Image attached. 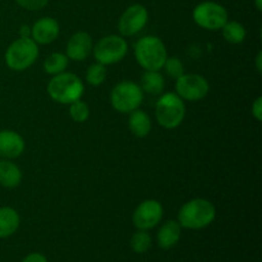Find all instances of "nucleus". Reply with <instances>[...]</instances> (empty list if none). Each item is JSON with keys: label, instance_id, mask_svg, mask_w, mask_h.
Here are the masks:
<instances>
[{"label": "nucleus", "instance_id": "f257e3e1", "mask_svg": "<svg viewBox=\"0 0 262 262\" xmlns=\"http://www.w3.org/2000/svg\"><path fill=\"white\" fill-rule=\"evenodd\" d=\"M216 216L214 204L206 199H193L186 202L178 212V223L182 228L200 230L209 227Z\"/></svg>", "mask_w": 262, "mask_h": 262}, {"label": "nucleus", "instance_id": "f03ea898", "mask_svg": "<svg viewBox=\"0 0 262 262\" xmlns=\"http://www.w3.org/2000/svg\"><path fill=\"white\" fill-rule=\"evenodd\" d=\"M84 86L81 78L71 72H61L55 74L48 83V94L55 102L69 105L81 100Z\"/></svg>", "mask_w": 262, "mask_h": 262}, {"label": "nucleus", "instance_id": "7ed1b4c3", "mask_svg": "<svg viewBox=\"0 0 262 262\" xmlns=\"http://www.w3.org/2000/svg\"><path fill=\"white\" fill-rule=\"evenodd\" d=\"M135 58L145 71H160L168 58V51L161 38L145 36L136 42Z\"/></svg>", "mask_w": 262, "mask_h": 262}, {"label": "nucleus", "instance_id": "20e7f679", "mask_svg": "<svg viewBox=\"0 0 262 262\" xmlns=\"http://www.w3.org/2000/svg\"><path fill=\"white\" fill-rule=\"evenodd\" d=\"M155 117L159 124L165 129L179 127L186 117V105L176 92L161 95L155 106Z\"/></svg>", "mask_w": 262, "mask_h": 262}, {"label": "nucleus", "instance_id": "39448f33", "mask_svg": "<svg viewBox=\"0 0 262 262\" xmlns=\"http://www.w3.org/2000/svg\"><path fill=\"white\" fill-rule=\"evenodd\" d=\"M38 58V45L31 37H19L13 41L5 51V64L15 72L30 68Z\"/></svg>", "mask_w": 262, "mask_h": 262}, {"label": "nucleus", "instance_id": "423d86ee", "mask_svg": "<svg viewBox=\"0 0 262 262\" xmlns=\"http://www.w3.org/2000/svg\"><path fill=\"white\" fill-rule=\"evenodd\" d=\"M110 101L117 112L129 114L138 109L143 101V91L140 84L132 81H123L115 84L110 94Z\"/></svg>", "mask_w": 262, "mask_h": 262}, {"label": "nucleus", "instance_id": "0eeeda50", "mask_svg": "<svg viewBox=\"0 0 262 262\" xmlns=\"http://www.w3.org/2000/svg\"><path fill=\"white\" fill-rule=\"evenodd\" d=\"M92 51L97 63L112 66L124 59L128 53V43L123 36L107 35L97 41L96 45L92 48Z\"/></svg>", "mask_w": 262, "mask_h": 262}, {"label": "nucleus", "instance_id": "6e6552de", "mask_svg": "<svg viewBox=\"0 0 262 262\" xmlns=\"http://www.w3.org/2000/svg\"><path fill=\"white\" fill-rule=\"evenodd\" d=\"M194 23L207 31H219L228 22V12L222 4L215 2H202L192 12Z\"/></svg>", "mask_w": 262, "mask_h": 262}, {"label": "nucleus", "instance_id": "1a4fd4ad", "mask_svg": "<svg viewBox=\"0 0 262 262\" xmlns=\"http://www.w3.org/2000/svg\"><path fill=\"white\" fill-rule=\"evenodd\" d=\"M209 81L201 74L184 73L176 79V94L182 100L192 102L200 101L209 95Z\"/></svg>", "mask_w": 262, "mask_h": 262}, {"label": "nucleus", "instance_id": "9d476101", "mask_svg": "<svg viewBox=\"0 0 262 262\" xmlns=\"http://www.w3.org/2000/svg\"><path fill=\"white\" fill-rule=\"evenodd\" d=\"M147 20L148 12L146 7H143L142 4L130 5L123 12L119 18V22H118L120 35L124 37L137 35L147 25Z\"/></svg>", "mask_w": 262, "mask_h": 262}, {"label": "nucleus", "instance_id": "9b49d317", "mask_svg": "<svg viewBox=\"0 0 262 262\" xmlns=\"http://www.w3.org/2000/svg\"><path fill=\"white\" fill-rule=\"evenodd\" d=\"M163 205L158 200H145L136 207L133 212V224L140 230H148L155 228L163 219Z\"/></svg>", "mask_w": 262, "mask_h": 262}, {"label": "nucleus", "instance_id": "f8f14e48", "mask_svg": "<svg viewBox=\"0 0 262 262\" xmlns=\"http://www.w3.org/2000/svg\"><path fill=\"white\" fill-rule=\"evenodd\" d=\"M60 33L58 20L51 17L40 18L31 27V38L37 45H48L54 42Z\"/></svg>", "mask_w": 262, "mask_h": 262}, {"label": "nucleus", "instance_id": "ddd939ff", "mask_svg": "<svg viewBox=\"0 0 262 262\" xmlns=\"http://www.w3.org/2000/svg\"><path fill=\"white\" fill-rule=\"evenodd\" d=\"M94 43H92V37L84 31L76 32L67 43L66 55L68 59L74 61H83L84 59L89 58L91 54Z\"/></svg>", "mask_w": 262, "mask_h": 262}, {"label": "nucleus", "instance_id": "4468645a", "mask_svg": "<svg viewBox=\"0 0 262 262\" xmlns=\"http://www.w3.org/2000/svg\"><path fill=\"white\" fill-rule=\"evenodd\" d=\"M25 147V140L17 132L10 129L0 130V158L8 160L19 158Z\"/></svg>", "mask_w": 262, "mask_h": 262}, {"label": "nucleus", "instance_id": "2eb2a0df", "mask_svg": "<svg viewBox=\"0 0 262 262\" xmlns=\"http://www.w3.org/2000/svg\"><path fill=\"white\" fill-rule=\"evenodd\" d=\"M182 235V227L176 220L165 222L158 232V245L163 250H170L179 242Z\"/></svg>", "mask_w": 262, "mask_h": 262}, {"label": "nucleus", "instance_id": "dca6fc26", "mask_svg": "<svg viewBox=\"0 0 262 262\" xmlns=\"http://www.w3.org/2000/svg\"><path fill=\"white\" fill-rule=\"evenodd\" d=\"M22 182V171L19 166L8 159L0 160V186L4 188H15Z\"/></svg>", "mask_w": 262, "mask_h": 262}, {"label": "nucleus", "instance_id": "f3484780", "mask_svg": "<svg viewBox=\"0 0 262 262\" xmlns=\"http://www.w3.org/2000/svg\"><path fill=\"white\" fill-rule=\"evenodd\" d=\"M128 127L130 132L138 138H143L150 135L151 128H152V122L150 117L143 110H133L129 113V119H128Z\"/></svg>", "mask_w": 262, "mask_h": 262}, {"label": "nucleus", "instance_id": "a211bd4d", "mask_svg": "<svg viewBox=\"0 0 262 262\" xmlns=\"http://www.w3.org/2000/svg\"><path fill=\"white\" fill-rule=\"evenodd\" d=\"M20 224V217L13 207H0V238H8L14 234Z\"/></svg>", "mask_w": 262, "mask_h": 262}, {"label": "nucleus", "instance_id": "6ab92c4d", "mask_svg": "<svg viewBox=\"0 0 262 262\" xmlns=\"http://www.w3.org/2000/svg\"><path fill=\"white\" fill-rule=\"evenodd\" d=\"M141 90L146 94L160 95L165 89V79L159 71H145L141 78Z\"/></svg>", "mask_w": 262, "mask_h": 262}, {"label": "nucleus", "instance_id": "aec40b11", "mask_svg": "<svg viewBox=\"0 0 262 262\" xmlns=\"http://www.w3.org/2000/svg\"><path fill=\"white\" fill-rule=\"evenodd\" d=\"M223 36H224L225 41L229 43H242L246 40L247 36V31H246L245 26L242 23L237 22V20H228L222 28Z\"/></svg>", "mask_w": 262, "mask_h": 262}, {"label": "nucleus", "instance_id": "412c9836", "mask_svg": "<svg viewBox=\"0 0 262 262\" xmlns=\"http://www.w3.org/2000/svg\"><path fill=\"white\" fill-rule=\"evenodd\" d=\"M69 59L66 54L63 53H53L43 60V71L48 74H55L66 72L68 67Z\"/></svg>", "mask_w": 262, "mask_h": 262}, {"label": "nucleus", "instance_id": "4be33fe9", "mask_svg": "<svg viewBox=\"0 0 262 262\" xmlns=\"http://www.w3.org/2000/svg\"><path fill=\"white\" fill-rule=\"evenodd\" d=\"M151 243H152V239H151L147 230L138 229L130 238V247L136 253L147 252L151 247Z\"/></svg>", "mask_w": 262, "mask_h": 262}, {"label": "nucleus", "instance_id": "5701e85b", "mask_svg": "<svg viewBox=\"0 0 262 262\" xmlns=\"http://www.w3.org/2000/svg\"><path fill=\"white\" fill-rule=\"evenodd\" d=\"M107 76L106 66L101 63H95L89 67L86 72V81L89 82L91 86H100L105 82Z\"/></svg>", "mask_w": 262, "mask_h": 262}, {"label": "nucleus", "instance_id": "b1692460", "mask_svg": "<svg viewBox=\"0 0 262 262\" xmlns=\"http://www.w3.org/2000/svg\"><path fill=\"white\" fill-rule=\"evenodd\" d=\"M69 115L76 123H84L90 117V107L82 100L69 104Z\"/></svg>", "mask_w": 262, "mask_h": 262}, {"label": "nucleus", "instance_id": "393cba45", "mask_svg": "<svg viewBox=\"0 0 262 262\" xmlns=\"http://www.w3.org/2000/svg\"><path fill=\"white\" fill-rule=\"evenodd\" d=\"M164 71L171 78L177 79L184 74V67L183 63L181 61V59H178L177 56H168L163 66Z\"/></svg>", "mask_w": 262, "mask_h": 262}, {"label": "nucleus", "instance_id": "a878e982", "mask_svg": "<svg viewBox=\"0 0 262 262\" xmlns=\"http://www.w3.org/2000/svg\"><path fill=\"white\" fill-rule=\"evenodd\" d=\"M19 7L27 10H41L48 5L49 0H15Z\"/></svg>", "mask_w": 262, "mask_h": 262}, {"label": "nucleus", "instance_id": "bb28decb", "mask_svg": "<svg viewBox=\"0 0 262 262\" xmlns=\"http://www.w3.org/2000/svg\"><path fill=\"white\" fill-rule=\"evenodd\" d=\"M252 115L256 120L261 122L262 120V97L258 96L252 104Z\"/></svg>", "mask_w": 262, "mask_h": 262}, {"label": "nucleus", "instance_id": "cd10ccee", "mask_svg": "<svg viewBox=\"0 0 262 262\" xmlns=\"http://www.w3.org/2000/svg\"><path fill=\"white\" fill-rule=\"evenodd\" d=\"M22 262H48V258H46L43 255H41V253L33 252V253H30L28 256H26Z\"/></svg>", "mask_w": 262, "mask_h": 262}, {"label": "nucleus", "instance_id": "c85d7f7f", "mask_svg": "<svg viewBox=\"0 0 262 262\" xmlns=\"http://www.w3.org/2000/svg\"><path fill=\"white\" fill-rule=\"evenodd\" d=\"M19 37H31V27L30 26H22L19 30Z\"/></svg>", "mask_w": 262, "mask_h": 262}, {"label": "nucleus", "instance_id": "c756f323", "mask_svg": "<svg viewBox=\"0 0 262 262\" xmlns=\"http://www.w3.org/2000/svg\"><path fill=\"white\" fill-rule=\"evenodd\" d=\"M261 61H262V53L260 51V53L257 54V56H256V69H257L258 73H261V72H262Z\"/></svg>", "mask_w": 262, "mask_h": 262}, {"label": "nucleus", "instance_id": "7c9ffc66", "mask_svg": "<svg viewBox=\"0 0 262 262\" xmlns=\"http://www.w3.org/2000/svg\"><path fill=\"white\" fill-rule=\"evenodd\" d=\"M255 5L257 8V10L262 9V0H255Z\"/></svg>", "mask_w": 262, "mask_h": 262}]
</instances>
